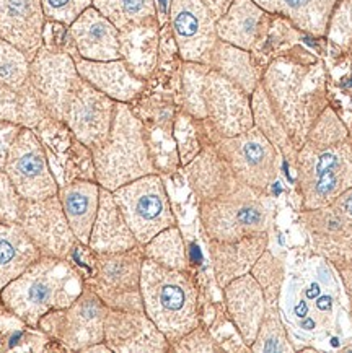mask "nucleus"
<instances>
[{"mask_svg": "<svg viewBox=\"0 0 352 353\" xmlns=\"http://www.w3.org/2000/svg\"><path fill=\"white\" fill-rule=\"evenodd\" d=\"M160 44V25L144 26L121 33V59L128 62L133 72L142 80L152 74L157 65Z\"/></svg>", "mask_w": 352, "mask_h": 353, "instance_id": "2f4dec72", "label": "nucleus"}, {"mask_svg": "<svg viewBox=\"0 0 352 353\" xmlns=\"http://www.w3.org/2000/svg\"><path fill=\"white\" fill-rule=\"evenodd\" d=\"M202 3L209 8V12L214 15L215 20H219V18L228 10L230 6L233 3V0H202Z\"/></svg>", "mask_w": 352, "mask_h": 353, "instance_id": "8fccbe9b", "label": "nucleus"}, {"mask_svg": "<svg viewBox=\"0 0 352 353\" xmlns=\"http://www.w3.org/2000/svg\"><path fill=\"white\" fill-rule=\"evenodd\" d=\"M44 119L49 117L39 105L31 85L23 90H13L0 85V121L36 129Z\"/></svg>", "mask_w": 352, "mask_h": 353, "instance_id": "72a5a7b5", "label": "nucleus"}, {"mask_svg": "<svg viewBox=\"0 0 352 353\" xmlns=\"http://www.w3.org/2000/svg\"><path fill=\"white\" fill-rule=\"evenodd\" d=\"M302 210L322 209L352 188V139L335 108L328 105L310 129L293 163Z\"/></svg>", "mask_w": 352, "mask_h": 353, "instance_id": "7ed1b4c3", "label": "nucleus"}, {"mask_svg": "<svg viewBox=\"0 0 352 353\" xmlns=\"http://www.w3.org/2000/svg\"><path fill=\"white\" fill-rule=\"evenodd\" d=\"M41 6L46 21L69 28L77 18L93 6V0H41Z\"/></svg>", "mask_w": 352, "mask_h": 353, "instance_id": "37998d69", "label": "nucleus"}, {"mask_svg": "<svg viewBox=\"0 0 352 353\" xmlns=\"http://www.w3.org/2000/svg\"><path fill=\"white\" fill-rule=\"evenodd\" d=\"M260 85L292 143L300 148L329 105L324 64L304 49H291L271 59Z\"/></svg>", "mask_w": 352, "mask_h": 353, "instance_id": "f03ea898", "label": "nucleus"}, {"mask_svg": "<svg viewBox=\"0 0 352 353\" xmlns=\"http://www.w3.org/2000/svg\"><path fill=\"white\" fill-rule=\"evenodd\" d=\"M347 52L351 54V57H352V41H351V46H349V49H347Z\"/></svg>", "mask_w": 352, "mask_h": 353, "instance_id": "3c124183", "label": "nucleus"}, {"mask_svg": "<svg viewBox=\"0 0 352 353\" xmlns=\"http://www.w3.org/2000/svg\"><path fill=\"white\" fill-rule=\"evenodd\" d=\"M299 220L309 234L311 251L333 265L352 259V225L342 221L329 207L302 210Z\"/></svg>", "mask_w": 352, "mask_h": 353, "instance_id": "412c9836", "label": "nucleus"}, {"mask_svg": "<svg viewBox=\"0 0 352 353\" xmlns=\"http://www.w3.org/2000/svg\"><path fill=\"white\" fill-rule=\"evenodd\" d=\"M335 267L342 280V285H344V292L347 296V318H349L352 325V259Z\"/></svg>", "mask_w": 352, "mask_h": 353, "instance_id": "09e8293b", "label": "nucleus"}, {"mask_svg": "<svg viewBox=\"0 0 352 353\" xmlns=\"http://www.w3.org/2000/svg\"><path fill=\"white\" fill-rule=\"evenodd\" d=\"M85 285V277L69 257L41 256L0 292V298L15 318L38 327L48 313L72 305Z\"/></svg>", "mask_w": 352, "mask_h": 353, "instance_id": "20e7f679", "label": "nucleus"}, {"mask_svg": "<svg viewBox=\"0 0 352 353\" xmlns=\"http://www.w3.org/2000/svg\"><path fill=\"white\" fill-rule=\"evenodd\" d=\"M349 132H351V130H349ZM351 139H352V132H351Z\"/></svg>", "mask_w": 352, "mask_h": 353, "instance_id": "603ef678", "label": "nucleus"}, {"mask_svg": "<svg viewBox=\"0 0 352 353\" xmlns=\"http://www.w3.org/2000/svg\"><path fill=\"white\" fill-rule=\"evenodd\" d=\"M41 256L20 223H0V292Z\"/></svg>", "mask_w": 352, "mask_h": 353, "instance_id": "c756f323", "label": "nucleus"}, {"mask_svg": "<svg viewBox=\"0 0 352 353\" xmlns=\"http://www.w3.org/2000/svg\"><path fill=\"white\" fill-rule=\"evenodd\" d=\"M175 137L178 142L179 160H182L183 166H186L209 142L204 122L194 119L186 112H182L175 122Z\"/></svg>", "mask_w": 352, "mask_h": 353, "instance_id": "ea45409f", "label": "nucleus"}, {"mask_svg": "<svg viewBox=\"0 0 352 353\" xmlns=\"http://www.w3.org/2000/svg\"><path fill=\"white\" fill-rule=\"evenodd\" d=\"M251 108L255 128H258L268 137L269 142L281 153L282 160L287 161L289 166L293 168V163H295L299 148L292 143V140L286 132V129H284L281 121L274 114L273 108L269 105V99L266 97L261 85H258L251 94Z\"/></svg>", "mask_w": 352, "mask_h": 353, "instance_id": "f704fd0d", "label": "nucleus"}, {"mask_svg": "<svg viewBox=\"0 0 352 353\" xmlns=\"http://www.w3.org/2000/svg\"><path fill=\"white\" fill-rule=\"evenodd\" d=\"M271 15L281 17L300 33L324 38L329 15L338 0H253Z\"/></svg>", "mask_w": 352, "mask_h": 353, "instance_id": "c85d7f7f", "label": "nucleus"}, {"mask_svg": "<svg viewBox=\"0 0 352 353\" xmlns=\"http://www.w3.org/2000/svg\"><path fill=\"white\" fill-rule=\"evenodd\" d=\"M144 313L170 345L201 324L199 287L191 270H173L144 259L141 275Z\"/></svg>", "mask_w": 352, "mask_h": 353, "instance_id": "39448f33", "label": "nucleus"}, {"mask_svg": "<svg viewBox=\"0 0 352 353\" xmlns=\"http://www.w3.org/2000/svg\"><path fill=\"white\" fill-rule=\"evenodd\" d=\"M116 105L115 99L82 79L67 108L64 124L77 142L92 152L110 135Z\"/></svg>", "mask_w": 352, "mask_h": 353, "instance_id": "f3484780", "label": "nucleus"}, {"mask_svg": "<svg viewBox=\"0 0 352 353\" xmlns=\"http://www.w3.org/2000/svg\"><path fill=\"white\" fill-rule=\"evenodd\" d=\"M209 67L224 75L225 79L233 81L248 94L255 92L261 81V74H263V69L258 65L250 51L235 48L220 39L212 51Z\"/></svg>", "mask_w": 352, "mask_h": 353, "instance_id": "7c9ffc66", "label": "nucleus"}, {"mask_svg": "<svg viewBox=\"0 0 352 353\" xmlns=\"http://www.w3.org/2000/svg\"><path fill=\"white\" fill-rule=\"evenodd\" d=\"M46 17L41 0H0V38L33 59L43 48Z\"/></svg>", "mask_w": 352, "mask_h": 353, "instance_id": "aec40b11", "label": "nucleus"}, {"mask_svg": "<svg viewBox=\"0 0 352 353\" xmlns=\"http://www.w3.org/2000/svg\"><path fill=\"white\" fill-rule=\"evenodd\" d=\"M105 343L115 353L170 352L168 339L144 311H108Z\"/></svg>", "mask_w": 352, "mask_h": 353, "instance_id": "a211bd4d", "label": "nucleus"}, {"mask_svg": "<svg viewBox=\"0 0 352 353\" xmlns=\"http://www.w3.org/2000/svg\"><path fill=\"white\" fill-rule=\"evenodd\" d=\"M75 57L85 61H116L121 59V33L93 6L69 26Z\"/></svg>", "mask_w": 352, "mask_h": 353, "instance_id": "5701e85b", "label": "nucleus"}, {"mask_svg": "<svg viewBox=\"0 0 352 353\" xmlns=\"http://www.w3.org/2000/svg\"><path fill=\"white\" fill-rule=\"evenodd\" d=\"M287 264L281 257L274 256L268 248L261 254V257L253 265L251 275L263 288L266 300V313H279V296H281V288L286 279Z\"/></svg>", "mask_w": 352, "mask_h": 353, "instance_id": "e433bc0d", "label": "nucleus"}, {"mask_svg": "<svg viewBox=\"0 0 352 353\" xmlns=\"http://www.w3.org/2000/svg\"><path fill=\"white\" fill-rule=\"evenodd\" d=\"M342 311L347 313L344 285L331 262L318 254L287 265L279 313L295 352L315 350V343L336 341Z\"/></svg>", "mask_w": 352, "mask_h": 353, "instance_id": "f257e3e1", "label": "nucleus"}, {"mask_svg": "<svg viewBox=\"0 0 352 353\" xmlns=\"http://www.w3.org/2000/svg\"><path fill=\"white\" fill-rule=\"evenodd\" d=\"M21 130V125L13 124V122L0 121V171L6 168V163L8 158L13 142H15L18 132Z\"/></svg>", "mask_w": 352, "mask_h": 353, "instance_id": "49530a36", "label": "nucleus"}, {"mask_svg": "<svg viewBox=\"0 0 352 353\" xmlns=\"http://www.w3.org/2000/svg\"><path fill=\"white\" fill-rule=\"evenodd\" d=\"M79 75L116 103L135 101L146 88V80L137 77L124 59L116 61H85L75 57Z\"/></svg>", "mask_w": 352, "mask_h": 353, "instance_id": "393cba45", "label": "nucleus"}, {"mask_svg": "<svg viewBox=\"0 0 352 353\" xmlns=\"http://www.w3.org/2000/svg\"><path fill=\"white\" fill-rule=\"evenodd\" d=\"M23 203L25 199L17 191L6 171H0V223H18Z\"/></svg>", "mask_w": 352, "mask_h": 353, "instance_id": "a18cd8bd", "label": "nucleus"}, {"mask_svg": "<svg viewBox=\"0 0 352 353\" xmlns=\"http://www.w3.org/2000/svg\"><path fill=\"white\" fill-rule=\"evenodd\" d=\"M139 246L133 230L129 228L123 212L115 201L111 191H100V205L95 219L92 234H90L88 249L95 254H115V252L129 251Z\"/></svg>", "mask_w": 352, "mask_h": 353, "instance_id": "bb28decb", "label": "nucleus"}, {"mask_svg": "<svg viewBox=\"0 0 352 353\" xmlns=\"http://www.w3.org/2000/svg\"><path fill=\"white\" fill-rule=\"evenodd\" d=\"M206 239L237 241L256 233L269 232L276 205L268 191L238 185L232 192L201 202L197 207Z\"/></svg>", "mask_w": 352, "mask_h": 353, "instance_id": "0eeeda50", "label": "nucleus"}, {"mask_svg": "<svg viewBox=\"0 0 352 353\" xmlns=\"http://www.w3.org/2000/svg\"><path fill=\"white\" fill-rule=\"evenodd\" d=\"M137 243L144 244L176 223L170 196L159 173L147 174L113 191Z\"/></svg>", "mask_w": 352, "mask_h": 353, "instance_id": "6e6552de", "label": "nucleus"}, {"mask_svg": "<svg viewBox=\"0 0 352 353\" xmlns=\"http://www.w3.org/2000/svg\"><path fill=\"white\" fill-rule=\"evenodd\" d=\"M183 168L197 203L214 201L242 185L211 142Z\"/></svg>", "mask_w": 352, "mask_h": 353, "instance_id": "a878e982", "label": "nucleus"}, {"mask_svg": "<svg viewBox=\"0 0 352 353\" xmlns=\"http://www.w3.org/2000/svg\"><path fill=\"white\" fill-rule=\"evenodd\" d=\"M101 185L95 179H75L59 185L57 197L72 232L82 246H88L90 234L100 205Z\"/></svg>", "mask_w": 352, "mask_h": 353, "instance_id": "cd10ccee", "label": "nucleus"}, {"mask_svg": "<svg viewBox=\"0 0 352 353\" xmlns=\"http://www.w3.org/2000/svg\"><path fill=\"white\" fill-rule=\"evenodd\" d=\"M0 85L13 90L30 87V59L0 38Z\"/></svg>", "mask_w": 352, "mask_h": 353, "instance_id": "58836bf2", "label": "nucleus"}, {"mask_svg": "<svg viewBox=\"0 0 352 353\" xmlns=\"http://www.w3.org/2000/svg\"><path fill=\"white\" fill-rule=\"evenodd\" d=\"M43 256L67 259L79 243L57 194L43 201H25L18 221Z\"/></svg>", "mask_w": 352, "mask_h": 353, "instance_id": "dca6fc26", "label": "nucleus"}, {"mask_svg": "<svg viewBox=\"0 0 352 353\" xmlns=\"http://www.w3.org/2000/svg\"><path fill=\"white\" fill-rule=\"evenodd\" d=\"M335 214L340 216L342 221L352 225V188L346 189L344 192L340 194L331 205H328Z\"/></svg>", "mask_w": 352, "mask_h": 353, "instance_id": "de8ad7c7", "label": "nucleus"}, {"mask_svg": "<svg viewBox=\"0 0 352 353\" xmlns=\"http://www.w3.org/2000/svg\"><path fill=\"white\" fill-rule=\"evenodd\" d=\"M273 15L253 0H233L217 20V36L224 43L250 51L256 56L264 48Z\"/></svg>", "mask_w": 352, "mask_h": 353, "instance_id": "6ab92c4d", "label": "nucleus"}, {"mask_svg": "<svg viewBox=\"0 0 352 353\" xmlns=\"http://www.w3.org/2000/svg\"><path fill=\"white\" fill-rule=\"evenodd\" d=\"M168 30L183 62L209 65L217 44V20L202 0H170Z\"/></svg>", "mask_w": 352, "mask_h": 353, "instance_id": "2eb2a0df", "label": "nucleus"}, {"mask_svg": "<svg viewBox=\"0 0 352 353\" xmlns=\"http://www.w3.org/2000/svg\"><path fill=\"white\" fill-rule=\"evenodd\" d=\"M93 7L105 15L119 33L160 25L155 0H93Z\"/></svg>", "mask_w": 352, "mask_h": 353, "instance_id": "473e14b6", "label": "nucleus"}, {"mask_svg": "<svg viewBox=\"0 0 352 353\" xmlns=\"http://www.w3.org/2000/svg\"><path fill=\"white\" fill-rule=\"evenodd\" d=\"M225 313L240 334L242 341L251 347L258 336L266 313L263 288L251 274L235 279L222 288Z\"/></svg>", "mask_w": 352, "mask_h": 353, "instance_id": "b1692460", "label": "nucleus"}, {"mask_svg": "<svg viewBox=\"0 0 352 353\" xmlns=\"http://www.w3.org/2000/svg\"><path fill=\"white\" fill-rule=\"evenodd\" d=\"M93 254V274L85 279L110 310L144 311L141 275L144 249L141 244L115 254Z\"/></svg>", "mask_w": 352, "mask_h": 353, "instance_id": "1a4fd4ad", "label": "nucleus"}, {"mask_svg": "<svg viewBox=\"0 0 352 353\" xmlns=\"http://www.w3.org/2000/svg\"><path fill=\"white\" fill-rule=\"evenodd\" d=\"M269 248V232L256 233L237 241L207 239V252L217 287L222 290L232 280L250 274L253 265Z\"/></svg>", "mask_w": 352, "mask_h": 353, "instance_id": "4be33fe9", "label": "nucleus"}, {"mask_svg": "<svg viewBox=\"0 0 352 353\" xmlns=\"http://www.w3.org/2000/svg\"><path fill=\"white\" fill-rule=\"evenodd\" d=\"M324 38L342 51L349 49L352 41V0H338L329 15Z\"/></svg>", "mask_w": 352, "mask_h": 353, "instance_id": "79ce46f5", "label": "nucleus"}, {"mask_svg": "<svg viewBox=\"0 0 352 353\" xmlns=\"http://www.w3.org/2000/svg\"><path fill=\"white\" fill-rule=\"evenodd\" d=\"M170 352H179V353H215L222 352V348L215 341L211 330L199 324L197 327L189 330L178 341H175L170 345Z\"/></svg>", "mask_w": 352, "mask_h": 353, "instance_id": "c03bdc74", "label": "nucleus"}, {"mask_svg": "<svg viewBox=\"0 0 352 353\" xmlns=\"http://www.w3.org/2000/svg\"><path fill=\"white\" fill-rule=\"evenodd\" d=\"M92 166L95 181L111 192L144 176L159 173L146 125L126 103L116 105L110 135L92 150Z\"/></svg>", "mask_w": 352, "mask_h": 353, "instance_id": "423d86ee", "label": "nucleus"}, {"mask_svg": "<svg viewBox=\"0 0 352 353\" xmlns=\"http://www.w3.org/2000/svg\"><path fill=\"white\" fill-rule=\"evenodd\" d=\"M110 311L101 298L85 285L75 301L62 310L48 313L38 327L49 337L62 342L69 350L85 352L105 341V321Z\"/></svg>", "mask_w": 352, "mask_h": 353, "instance_id": "9b49d317", "label": "nucleus"}, {"mask_svg": "<svg viewBox=\"0 0 352 353\" xmlns=\"http://www.w3.org/2000/svg\"><path fill=\"white\" fill-rule=\"evenodd\" d=\"M82 77L75 57L62 49L43 46L30 61V83L48 117L64 122L67 108Z\"/></svg>", "mask_w": 352, "mask_h": 353, "instance_id": "f8f14e48", "label": "nucleus"}, {"mask_svg": "<svg viewBox=\"0 0 352 353\" xmlns=\"http://www.w3.org/2000/svg\"><path fill=\"white\" fill-rule=\"evenodd\" d=\"M250 350L253 353H293L291 339L287 336V330L284 327L281 313H264L263 323L260 325L258 336L251 343Z\"/></svg>", "mask_w": 352, "mask_h": 353, "instance_id": "a19ab883", "label": "nucleus"}, {"mask_svg": "<svg viewBox=\"0 0 352 353\" xmlns=\"http://www.w3.org/2000/svg\"><path fill=\"white\" fill-rule=\"evenodd\" d=\"M209 65L196 62H183L182 67V105L183 112L197 121L206 119L204 79Z\"/></svg>", "mask_w": 352, "mask_h": 353, "instance_id": "4c0bfd02", "label": "nucleus"}, {"mask_svg": "<svg viewBox=\"0 0 352 353\" xmlns=\"http://www.w3.org/2000/svg\"><path fill=\"white\" fill-rule=\"evenodd\" d=\"M204 106L207 140L235 137L255 128L251 94L212 69L204 79Z\"/></svg>", "mask_w": 352, "mask_h": 353, "instance_id": "ddd939ff", "label": "nucleus"}, {"mask_svg": "<svg viewBox=\"0 0 352 353\" xmlns=\"http://www.w3.org/2000/svg\"><path fill=\"white\" fill-rule=\"evenodd\" d=\"M3 171L25 201H43L59 191L48 153L35 129L21 128L8 152Z\"/></svg>", "mask_w": 352, "mask_h": 353, "instance_id": "4468645a", "label": "nucleus"}, {"mask_svg": "<svg viewBox=\"0 0 352 353\" xmlns=\"http://www.w3.org/2000/svg\"><path fill=\"white\" fill-rule=\"evenodd\" d=\"M209 142L242 184L269 191L277 181L282 157L258 128L235 137H214Z\"/></svg>", "mask_w": 352, "mask_h": 353, "instance_id": "9d476101", "label": "nucleus"}, {"mask_svg": "<svg viewBox=\"0 0 352 353\" xmlns=\"http://www.w3.org/2000/svg\"><path fill=\"white\" fill-rule=\"evenodd\" d=\"M146 259L173 270H191L186 241L178 225L170 226L142 246Z\"/></svg>", "mask_w": 352, "mask_h": 353, "instance_id": "c9c22d12", "label": "nucleus"}]
</instances>
